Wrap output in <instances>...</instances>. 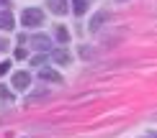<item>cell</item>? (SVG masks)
<instances>
[{"label": "cell", "instance_id": "cell-14", "mask_svg": "<svg viewBox=\"0 0 157 138\" xmlns=\"http://www.w3.org/2000/svg\"><path fill=\"white\" fill-rule=\"evenodd\" d=\"M149 138H157V130H155V133H149Z\"/></svg>", "mask_w": 157, "mask_h": 138}, {"label": "cell", "instance_id": "cell-16", "mask_svg": "<svg viewBox=\"0 0 157 138\" xmlns=\"http://www.w3.org/2000/svg\"><path fill=\"white\" fill-rule=\"evenodd\" d=\"M119 3H124V0H119Z\"/></svg>", "mask_w": 157, "mask_h": 138}, {"label": "cell", "instance_id": "cell-4", "mask_svg": "<svg viewBox=\"0 0 157 138\" xmlns=\"http://www.w3.org/2000/svg\"><path fill=\"white\" fill-rule=\"evenodd\" d=\"M47 5L54 16H64L67 13V0H47Z\"/></svg>", "mask_w": 157, "mask_h": 138}, {"label": "cell", "instance_id": "cell-3", "mask_svg": "<svg viewBox=\"0 0 157 138\" xmlns=\"http://www.w3.org/2000/svg\"><path fill=\"white\" fill-rule=\"evenodd\" d=\"M106 21H108V10H98L95 16L90 18V23H88V28H90V31H98V28H101V26L106 23Z\"/></svg>", "mask_w": 157, "mask_h": 138}, {"label": "cell", "instance_id": "cell-2", "mask_svg": "<svg viewBox=\"0 0 157 138\" xmlns=\"http://www.w3.org/2000/svg\"><path fill=\"white\" fill-rule=\"evenodd\" d=\"M29 84H31L29 72H16V74H13V87L16 90H29Z\"/></svg>", "mask_w": 157, "mask_h": 138}, {"label": "cell", "instance_id": "cell-13", "mask_svg": "<svg viewBox=\"0 0 157 138\" xmlns=\"http://www.w3.org/2000/svg\"><path fill=\"white\" fill-rule=\"evenodd\" d=\"M5 49H8V38L0 36V51H5Z\"/></svg>", "mask_w": 157, "mask_h": 138}, {"label": "cell", "instance_id": "cell-5", "mask_svg": "<svg viewBox=\"0 0 157 138\" xmlns=\"http://www.w3.org/2000/svg\"><path fill=\"white\" fill-rule=\"evenodd\" d=\"M39 77H41L44 82H57V84H62V74H57V72H52V69H41V72H39Z\"/></svg>", "mask_w": 157, "mask_h": 138}, {"label": "cell", "instance_id": "cell-6", "mask_svg": "<svg viewBox=\"0 0 157 138\" xmlns=\"http://www.w3.org/2000/svg\"><path fill=\"white\" fill-rule=\"evenodd\" d=\"M49 44H52V41H49L44 34H39V36L31 38V46H36V49H41V51H47V49H49Z\"/></svg>", "mask_w": 157, "mask_h": 138}, {"label": "cell", "instance_id": "cell-1", "mask_svg": "<svg viewBox=\"0 0 157 138\" xmlns=\"http://www.w3.org/2000/svg\"><path fill=\"white\" fill-rule=\"evenodd\" d=\"M21 21H23L26 28H36V26L44 23V10L41 8H26L23 16H21Z\"/></svg>", "mask_w": 157, "mask_h": 138}, {"label": "cell", "instance_id": "cell-10", "mask_svg": "<svg viewBox=\"0 0 157 138\" xmlns=\"http://www.w3.org/2000/svg\"><path fill=\"white\" fill-rule=\"evenodd\" d=\"M85 8H88V5H85V0H72V10L77 13V16H82Z\"/></svg>", "mask_w": 157, "mask_h": 138}, {"label": "cell", "instance_id": "cell-9", "mask_svg": "<svg viewBox=\"0 0 157 138\" xmlns=\"http://www.w3.org/2000/svg\"><path fill=\"white\" fill-rule=\"evenodd\" d=\"M67 38H70V34H67V28H64V26H57V41L67 44Z\"/></svg>", "mask_w": 157, "mask_h": 138}, {"label": "cell", "instance_id": "cell-11", "mask_svg": "<svg viewBox=\"0 0 157 138\" xmlns=\"http://www.w3.org/2000/svg\"><path fill=\"white\" fill-rule=\"evenodd\" d=\"M31 64H34V67H41V64H44V56H34V59H31Z\"/></svg>", "mask_w": 157, "mask_h": 138}, {"label": "cell", "instance_id": "cell-8", "mask_svg": "<svg viewBox=\"0 0 157 138\" xmlns=\"http://www.w3.org/2000/svg\"><path fill=\"white\" fill-rule=\"evenodd\" d=\"M0 28H5V31L13 28V16L8 10H0Z\"/></svg>", "mask_w": 157, "mask_h": 138}, {"label": "cell", "instance_id": "cell-7", "mask_svg": "<svg viewBox=\"0 0 157 138\" xmlns=\"http://www.w3.org/2000/svg\"><path fill=\"white\" fill-rule=\"evenodd\" d=\"M52 59H54L57 64H70V54H67V49H54V51H52Z\"/></svg>", "mask_w": 157, "mask_h": 138}, {"label": "cell", "instance_id": "cell-15", "mask_svg": "<svg viewBox=\"0 0 157 138\" xmlns=\"http://www.w3.org/2000/svg\"><path fill=\"white\" fill-rule=\"evenodd\" d=\"M5 3H8V0H0V5H5Z\"/></svg>", "mask_w": 157, "mask_h": 138}, {"label": "cell", "instance_id": "cell-12", "mask_svg": "<svg viewBox=\"0 0 157 138\" xmlns=\"http://www.w3.org/2000/svg\"><path fill=\"white\" fill-rule=\"evenodd\" d=\"M8 69H10V64H8V62H3V64H0V77H3Z\"/></svg>", "mask_w": 157, "mask_h": 138}]
</instances>
